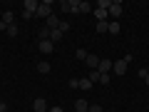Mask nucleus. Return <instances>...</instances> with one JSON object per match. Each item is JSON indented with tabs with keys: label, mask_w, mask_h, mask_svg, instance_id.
<instances>
[{
	"label": "nucleus",
	"mask_w": 149,
	"mask_h": 112,
	"mask_svg": "<svg viewBox=\"0 0 149 112\" xmlns=\"http://www.w3.org/2000/svg\"><path fill=\"white\" fill-rule=\"evenodd\" d=\"M22 8H25V10H22V18H25V20H30L32 15H37L40 3H37V0H25V3H22Z\"/></svg>",
	"instance_id": "nucleus-1"
},
{
	"label": "nucleus",
	"mask_w": 149,
	"mask_h": 112,
	"mask_svg": "<svg viewBox=\"0 0 149 112\" xmlns=\"http://www.w3.org/2000/svg\"><path fill=\"white\" fill-rule=\"evenodd\" d=\"M60 10L62 13H70V15H77V13H80V0H62V3H60Z\"/></svg>",
	"instance_id": "nucleus-2"
},
{
	"label": "nucleus",
	"mask_w": 149,
	"mask_h": 112,
	"mask_svg": "<svg viewBox=\"0 0 149 112\" xmlns=\"http://www.w3.org/2000/svg\"><path fill=\"white\" fill-rule=\"evenodd\" d=\"M50 15H52V3H50V0H42L40 8H37V18H45V20H47Z\"/></svg>",
	"instance_id": "nucleus-3"
},
{
	"label": "nucleus",
	"mask_w": 149,
	"mask_h": 112,
	"mask_svg": "<svg viewBox=\"0 0 149 112\" xmlns=\"http://www.w3.org/2000/svg\"><path fill=\"white\" fill-rule=\"evenodd\" d=\"M37 50L42 55H50V52H55V43L52 40H40V43H37Z\"/></svg>",
	"instance_id": "nucleus-4"
},
{
	"label": "nucleus",
	"mask_w": 149,
	"mask_h": 112,
	"mask_svg": "<svg viewBox=\"0 0 149 112\" xmlns=\"http://www.w3.org/2000/svg\"><path fill=\"white\" fill-rule=\"evenodd\" d=\"M122 10H124V8H122V3H119V0L114 3V0H112V5H109V10H107V13H109V18H112V20H117V18L122 15Z\"/></svg>",
	"instance_id": "nucleus-5"
},
{
	"label": "nucleus",
	"mask_w": 149,
	"mask_h": 112,
	"mask_svg": "<svg viewBox=\"0 0 149 112\" xmlns=\"http://www.w3.org/2000/svg\"><path fill=\"white\" fill-rule=\"evenodd\" d=\"M127 67H129V65L124 62V57H122V60H117V62H112V72H114V75H119V77H122L124 72H127Z\"/></svg>",
	"instance_id": "nucleus-6"
},
{
	"label": "nucleus",
	"mask_w": 149,
	"mask_h": 112,
	"mask_svg": "<svg viewBox=\"0 0 149 112\" xmlns=\"http://www.w3.org/2000/svg\"><path fill=\"white\" fill-rule=\"evenodd\" d=\"M97 72H100V75H109V72H112V60H100Z\"/></svg>",
	"instance_id": "nucleus-7"
},
{
	"label": "nucleus",
	"mask_w": 149,
	"mask_h": 112,
	"mask_svg": "<svg viewBox=\"0 0 149 112\" xmlns=\"http://www.w3.org/2000/svg\"><path fill=\"white\" fill-rule=\"evenodd\" d=\"M32 107H35V112H47V102H45V97H35Z\"/></svg>",
	"instance_id": "nucleus-8"
},
{
	"label": "nucleus",
	"mask_w": 149,
	"mask_h": 112,
	"mask_svg": "<svg viewBox=\"0 0 149 112\" xmlns=\"http://www.w3.org/2000/svg\"><path fill=\"white\" fill-rule=\"evenodd\" d=\"M45 22H47V27H50V30H60V22H62V20H60V18L55 15V13H52V15H50V18H47Z\"/></svg>",
	"instance_id": "nucleus-9"
},
{
	"label": "nucleus",
	"mask_w": 149,
	"mask_h": 112,
	"mask_svg": "<svg viewBox=\"0 0 149 112\" xmlns=\"http://www.w3.org/2000/svg\"><path fill=\"white\" fill-rule=\"evenodd\" d=\"M85 65H87L90 70H97V67H100V57H97V55H87Z\"/></svg>",
	"instance_id": "nucleus-10"
},
{
	"label": "nucleus",
	"mask_w": 149,
	"mask_h": 112,
	"mask_svg": "<svg viewBox=\"0 0 149 112\" xmlns=\"http://www.w3.org/2000/svg\"><path fill=\"white\" fill-rule=\"evenodd\" d=\"M92 10H95L97 22H107V18H109V13H107V10H102V8H92Z\"/></svg>",
	"instance_id": "nucleus-11"
},
{
	"label": "nucleus",
	"mask_w": 149,
	"mask_h": 112,
	"mask_svg": "<svg viewBox=\"0 0 149 112\" xmlns=\"http://www.w3.org/2000/svg\"><path fill=\"white\" fill-rule=\"evenodd\" d=\"M87 110H90L87 100H74V112H87Z\"/></svg>",
	"instance_id": "nucleus-12"
},
{
	"label": "nucleus",
	"mask_w": 149,
	"mask_h": 112,
	"mask_svg": "<svg viewBox=\"0 0 149 112\" xmlns=\"http://www.w3.org/2000/svg\"><path fill=\"white\" fill-rule=\"evenodd\" d=\"M119 30H122V25H119L117 20H112L109 25H107V32H109V35H119Z\"/></svg>",
	"instance_id": "nucleus-13"
},
{
	"label": "nucleus",
	"mask_w": 149,
	"mask_h": 112,
	"mask_svg": "<svg viewBox=\"0 0 149 112\" xmlns=\"http://www.w3.org/2000/svg\"><path fill=\"white\" fill-rule=\"evenodd\" d=\"M35 67H37V72H40V75H47V72H50V62H47V60H42V62H37Z\"/></svg>",
	"instance_id": "nucleus-14"
},
{
	"label": "nucleus",
	"mask_w": 149,
	"mask_h": 112,
	"mask_svg": "<svg viewBox=\"0 0 149 112\" xmlns=\"http://www.w3.org/2000/svg\"><path fill=\"white\" fill-rule=\"evenodd\" d=\"M0 20L5 22V25H15V15H13L10 10H8V13H3V18H0Z\"/></svg>",
	"instance_id": "nucleus-15"
},
{
	"label": "nucleus",
	"mask_w": 149,
	"mask_h": 112,
	"mask_svg": "<svg viewBox=\"0 0 149 112\" xmlns=\"http://www.w3.org/2000/svg\"><path fill=\"white\" fill-rule=\"evenodd\" d=\"M37 40H50V27H47V25L37 30Z\"/></svg>",
	"instance_id": "nucleus-16"
},
{
	"label": "nucleus",
	"mask_w": 149,
	"mask_h": 112,
	"mask_svg": "<svg viewBox=\"0 0 149 112\" xmlns=\"http://www.w3.org/2000/svg\"><path fill=\"white\" fill-rule=\"evenodd\" d=\"M62 37H65V35H62V32H60V30H50V40H52L55 45H57L60 40H62Z\"/></svg>",
	"instance_id": "nucleus-17"
},
{
	"label": "nucleus",
	"mask_w": 149,
	"mask_h": 112,
	"mask_svg": "<svg viewBox=\"0 0 149 112\" xmlns=\"http://www.w3.org/2000/svg\"><path fill=\"white\" fill-rule=\"evenodd\" d=\"M87 55H90V52H87V50H82V48H77V50H74V57H77V60H82V62L87 60Z\"/></svg>",
	"instance_id": "nucleus-18"
},
{
	"label": "nucleus",
	"mask_w": 149,
	"mask_h": 112,
	"mask_svg": "<svg viewBox=\"0 0 149 112\" xmlns=\"http://www.w3.org/2000/svg\"><path fill=\"white\" fill-rule=\"evenodd\" d=\"M92 87H95V85L90 82V77H82V80H80V90H92Z\"/></svg>",
	"instance_id": "nucleus-19"
},
{
	"label": "nucleus",
	"mask_w": 149,
	"mask_h": 112,
	"mask_svg": "<svg viewBox=\"0 0 149 112\" xmlns=\"http://www.w3.org/2000/svg\"><path fill=\"white\" fill-rule=\"evenodd\" d=\"M109 5H112V0H97V5H95V8H102V10H109Z\"/></svg>",
	"instance_id": "nucleus-20"
},
{
	"label": "nucleus",
	"mask_w": 149,
	"mask_h": 112,
	"mask_svg": "<svg viewBox=\"0 0 149 112\" xmlns=\"http://www.w3.org/2000/svg\"><path fill=\"white\" fill-rule=\"evenodd\" d=\"M87 77H90L92 85H95V82H100V72H97V70H90V75H87Z\"/></svg>",
	"instance_id": "nucleus-21"
},
{
	"label": "nucleus",
	"mask_w": 149,
	"mask_h": 112,
	"mask_svg": "<svg viewBox=\"0 0 149 112\" xmlns=\"http://www.w3.org/2000/svg\"><path fill=\"white\" fill-rule=\"evenodd\" d=\"M70 27H72V25H70L67 20H62V22H60V32H62V35H65V32H70Z\"/></svg>",
	"instance_id": "nucleus-22"
},
{
	"label": "nucleus",
	"mask_w": 149,
	"mask_h": 112,
	"mask_svg": "<svg viewBox=\"0 0 149 112\" xmlns=\"http://www.w3.org/2000/svg\"><path fill=\"white\" fill-rule=\"evenodd\" d=\"M107 25H109V22H97L95 30H97V32H107Z\"/></svg>",
	"instance_id": "nucleus-23"
},
{
	"label": "nucleus",
	"mask_w": 149,
	"mask_h": 112,
	"mask_svg": "<svg viewBox=\"0 0 149 112\" xmlns=\"http://www.w3.org/2000/svg\"><path fill=\"white\" fill-rule=\"evenodd\" d=\"M90 10H92L90 3H82V0H80V13H90Z\"/></svg>",
	"instance_id": "nucleus-24"
},
{
	"label": "nucleus",
	"mask_w": 149,
	"mask_h": 112,
	"mask_svg": "<svg viewBox=\"0 0 149 112\" xmlns=\"http://www.w3.org/2000/svg\"><path fill=\"white\" fill-rule=\"evenodd\" d=\"M70 87H74V90H80V80H77V77H72V80H70Z\"/></svg>",
	"instance_id": "nucleus-25"
},
{
	"label": "nucleus",
	"mask_w": 149,
	"mask_h": 112,
	"mask_svg": "<svg viewBox=\"0 0 149 112\" xmlns=\"http://www.w3.org/2000/svg\"><path fill=\"white\" fill-rule=\"evenodd\" d=\"M8 35L15 37V35H17V27H15V25H10V27H8Z\"/></svg>",
	"instance_id": "nucleus-26"
},
{
	"label": "nucleus",
	"mask_w": 149,
	"mask_h": 112,
	"mask_svg": "<svg viewBox=\"0 0 149 112\" xmlns=\"http://www.w3.org/2000/svg\"><path fill=\"white\" fill-rule=\"evenodd\" d=\"M87 112H102V105H90V110Z\"/></svg>",
	"instance_id": "nucleus-27"
},
{
	"label": "nucleus",
	"mask_w": 149,
	"mask_h": 112,
	"mask_svg": "<svg viewBox=\"0 0 149 112\" xmlns=\"http://www.w3.org/2000/svg\"><path fill=\"white\" fill-rule=\"evenodd\" d=\"M100 82L102 85H109V75H100Z\"/></svg>",
	"instance_id": "nucleus-28"
},
{
	"label": "nucleus",
	"mask_w": 149,
	"mask_h": 112,
	"mask_svg": "<svg viewBox=\"0 0 149 112\" xmlns=\"http://www.w3.org/2000/svg\"><path fill=\"white\" fill-rule=\"evenodd\" d=\"M8 27H10V25H5V22L0 20V32H8Z\"/></svg>",
	"instance_id": "nucleus-29"
},
{
	"label": "nucleus",
	"mask_w": 149,
	"mask_h": 112,
	"mask_svg": "<svg viewBox=\"0 0 149 112\" xmlns=\"http://www.w3.org/2000/svg\"><path fill=\"white\" fill-rule=\"evenodd\" d=\"M0 112H8V105H5V102H0Z\"/></svg>",
	"instance_id": "nucleus-30"
},
{
	"label": "nucleus",
	"mask_w": 149,
	"mask_h": 112,
	"mask_svg": "<svg viewBox=\"0 0 149 112\" xmlns=\"http://www.w3.org/2000/svg\"><path fill=\"white\" fill-rule=\"evenodd\" d=\"M47 112H65L62 107H52V110H47Z\"/></svg>",
	"instance_id": "nucleus-31"
},
{
	"label": "nucleus",
	"mask_w": 149,
	"mask_h": 112,
	"mask_svg": "<svg viewBox=\"0 0 149 112\" xmlns=\"http://www.w3.org/2000/svg\"><path fill=\"white\" fill-rule=\"evenodd\" d=\"M144 82H147V87H149V75H147V77H144Z\"/></svg>",
	"instance_id": "nucleus-32"
}]
</instances>
